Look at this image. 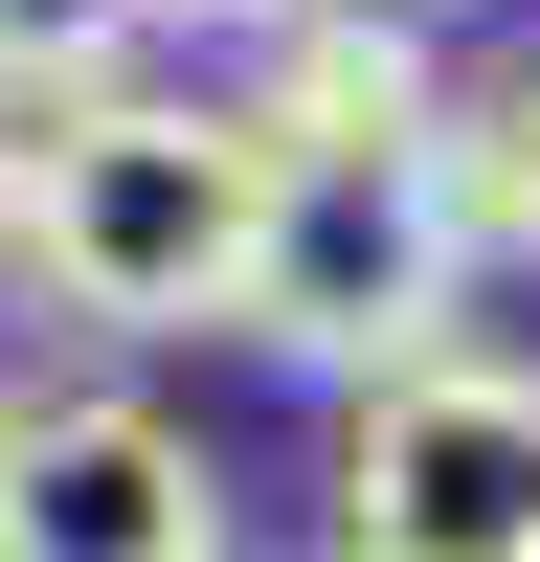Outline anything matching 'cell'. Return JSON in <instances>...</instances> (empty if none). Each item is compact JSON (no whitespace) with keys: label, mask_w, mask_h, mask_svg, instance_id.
<instances>
[{"label":"cell","mask_w":540,"mask_h":562,"mask_svg":"<svg viewBox=\"0 0 540 562\" xmlns=\"http://www.w3.org/2000/svg\"><path fill=\"white\" fill-rule=\"evenodd\" d=\"M248 225H270V135L203 90H68L0 180V270L90 338H203L248 315Z\"/></svg>","instance_id":"1"},{"label":"cell","mask_w":540,"mask_h":562,"mask_svg":"<svg viewBox=\"0 0 540 562\" xmlns=\"http://www.w3.org/2000/svg\"><path fill=\"white\" fill-rule=\"evenodd\" d=\"M450 135V113H428ZM428 135H383V158H270V225H248V315L225 338H270L293 383H405V360H450V293H473V225H450Z\"/></svg>","instance_id":"2"},{"label":"cell","mask_w":540,"mask_h":562,"mask_svg":"<svg viewBox=\"0 0 540 562\" xmlns=\"http://www.w3.org/2000/svg\"><path fill=\"white\" fill-rule=\"evenodd\" d=\"M338 562H540V383L405 360L338 405Z\"/></svg>","instance_id":"3"},{"label":"cell","mask_w":540,"mask_h":562,"mask_svg":"<svg viewBox=\"0 0 540 562\" xmlns=\"http://www.w3.org/2000/svg\"><path fill=\"white\" fill-rule=\"evenodd\" d=\"M0 562H248V518L180 405L68 383V405H0Z\"/></svg>","instance_id":"4"},{"label":"cell","mask_w":540,"mask_h":562,"mask_svg":"<svg viewBox=\"0 0 540 562\" xmlns=\"http://www.w3.org/2000/svg\"><path fill=\"white\" fill-rule=\"evenodd\" d=\"M225 113H248L270 158H383V135L450 113V68H428V23H383V0H293V23H270V68L225 90Z\"/></svg>","instance_id":"5"},{"label":"cell","mask_w":540,"mask_h":562,"mask_svg":"<svg viewBox=\"0 0 540 562\" xmlns=\"http://www.w3.org/2000/svg\"><path fill=\"white\" fill-rule=\"evenodd\" d=\"M428 180H450V225H473V248H540V45H518L495 90H450Z\"/></svg>","instance_id":"6"},{"label":"cell","mask_w":540,"mask_h":562,"mask_svg":"<svg viewBox=\"0 0 540 562\" xmlns=\"http://www.w3.org/2000/svg\"><path fill=\"white\" fill-rule=\"evenodd\" d=\"M158 23H180V0H0V113H68V90H113Z\"/></svg>","instance_id":"7"},{"label":"cell","mask_w":540,"mask_h":562,"mask_svg":"<svg viewBox=\"0 0 540 562\" xmlns=\"http://www.w3.org/2000/svg\"><path fill=\"white\" fill-rule=\"evenodd\" d=\"M203 23H293V0H203Z\"/></svg>","instance_id":"8"},{"label":"cell","mask_w":540,"mask_h":562,"mask_svg":"<svg viewBox=\"0 0 540 562\" xmlns=\"http://www.w3.org/2000/svg\"><path fill=\"white\" fill-rule=\"evenodd\" d=\"M383 23H405V0H383Z\"/></svg>","instance_id":"9"}]
</instances>
